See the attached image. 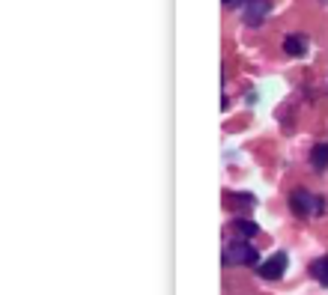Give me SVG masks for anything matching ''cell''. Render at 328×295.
Here are the masks:
<instances>
[{"label":"cell","instance_id":"3957f363","mask_svg":"<svg viewBox=\"0 0 328 295\" xmlns=\"http://www.w3.org/2000/svg\"><path fill=\"white\" fill-rule=\"evenodd\" d=\"M266 9H269V0H251V3H248V21L257 24L259 18L266 15Z\"/></svg>","mask_w":328,"mask_h":295},{"label":"cell","instance_id":"8992f818","mask_svg":"<svg viewBox=\"0 0 328 295\" xmlns=\"http://www.w3.org/2000/svg\"><path fill=\"white\" fill-rule=\"evenodd\" d=\"M313 167H319V170H325L328 167V146L325 143H319V146H316V149H313Z\"/></svg>","mask_w":328,"mask_h":295},{"label":"cell","instance_id":"7a4b0ae2","mask_svg":"<svg viewBox=\"0 0 328 295\" xmlns=\"http://www.w3.org/2000/svg\"><path fill=\"white\" fill-rule=\"evenodd\" d=\"M230 251H233V254H230V260L242 262V265H254V262H257V251H254L251 244H233Z\"/></svg>","mask_w":328,"mask_h":295},{"label":"cell","instance_id":"ba28073f","mask_svg":"<svg viewBox=\"0 0 328 295\" xmlns=\"http://www.w3.org/2000/svg\"><path fill=\"white\" fill-rule=\"evenodd\" d=\"M313 271H316V278H319V283L322 286H328V257H322V260L313 265Z\"/></svg>","mask_w":328,"mask_h":295},{"label":"cell","instance_id":"277c9868","mask_svg":"<svg viewBox=\"0 0 328 295\" xmlns=\"http://www.w3.org/2000/svg\"><path fill=\"white\" fill-rule=\"evenodd\" d=\"M233 226H236V233H239V236H245V239H254V236H257V224H254V221H245V218H239V221H233Z\"/></svg>","mask_w":328,"mask_h":295},{"label":"cell","instance_id":"6da1fadb","mask_svg":"<svg viewBox=\"0 0 328 295\" xmlns=\"http://www.w3.org/2000/svg\"><path fill=\"white\" fill-rule=\"evenodd\" d=\"M283 268H287V254H275V257H269L266 262H259V275L269 280H275L283 275Z\"/></svg>","mask_w":328,"mask_h":295},{"label":"cell","instance_id":"52a82bcc","mask_svg":"<svg viewBox=\"0 0 328 295\" xmlns=\"http://www.w3.org/2000/svg\"><path fill=\"white\" fill-rule=\"evenodd\" d=\"M293 209H295V215H308V212H311V206H308V194L304 191L293 194Z\"/></svg>","mask_w":328,"mask_h":295},{"label":"cell","instance_id":"5b68a950","mask_svg":"<svg viewBox=\"0 0 328 295\" xmlns=\"http://www.w3.org/2000/svg\"><path fill=\"white\" fill-rule=\"evenodd\" d=\"M283 51L298 57V54H304V42H301L298 36H287V39H283Z\"/></svg>","mask_w":328,"mask_h":295},{"label":"cell","instance_id":"9c48e42d","mask_svg":"<svg viewBox=\"0 0 328 295\" xmlns=\"http://www.w3.org/2000/svg\"><path fill=\"white\" fill-rule=\"evenodd\" d=\"M224 3H233V0H224Z\"/></svg>","mask_w":328,"mask_h":295}]
</instances>
